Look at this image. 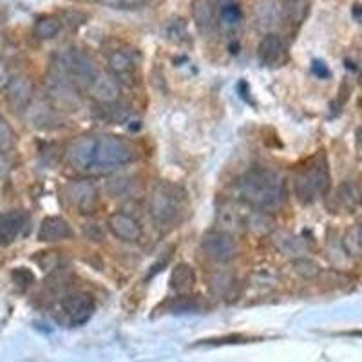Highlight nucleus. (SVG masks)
I'll use <instances>...</instances> for the list:
<instances>
[{
	"label": "nucleus",
	"mask_w": 362,
	"mask_h": 362,
	"mask_svg": "<svg viewBox=\"0 0 362 362\" xmlns=\"http://www.w3.org/2000/svg\"><path fill=\"white\" fill-rule=\"evenodd\" d=\"M239 198L255 210H276L283 205L286 190L279 173L270 169H252L238 181Z\"/></svg>",
	"instance_id": "obj_1"
},
{
	"label": "nucleus",
	"mask_w": 362,
	"mask_h": 362,
	"mask_svg": "<svg viewBox=\"0 0 362 362\" xmlns=\"http://www.w3.org/2000/svg\"><path fill=\"white\" fill-rule=\"evenodd\" d=\"M148 212L160 230H170L185 214V192L169 181H158L151 190Z\"/></svg>",
	"instance_id": "obj_2"
},
{
	"label": "nucleus",
	"mask_w": 362,
	"mask_h": 362,
	"mask_svg": "<svg viewBox=\"0 0 362 362\" xmlns=\"http://www.w3.org/2000/svg\"><path fill=\"white\" fill-rule=\"evenodd\" d=\"M329 189V170L325 154H315L300 165L293 176V190L300 203H313L322 198Z\"/></svg>",
	"instance_id": "obj_3"
},
{
	"label": "nucleus",
	"mask_w": 362,
	"mask_h": 362,
	"mask_svg": "<svg viewBox=\"0 0 362 362\" xmlns=\"http://www.w3.org/2000/svg\"><path fill=\"white\" fill-rule=\"evenodd\" d=\"M53 71L66 76L74 87H80V89H89L93 80L98 76L95 62L90 60L89 54L78 49H71L60 54L53 66Z\"/></svg>",
	"instance_id": "obj_4"
},
{
	"label": "nucleus",
	"mask_w": 362,
	"mask_h": 362,
	"mask_svg": "<svg viewBox=\"0 0 362 362\" xmlns=\"http://www.w3.org/2000/svg\"><path fill=\"white\" fill-rule=\"evenodd\" d=\"M134 160V151L118 136H102L96 144L95 167L100 170L118 169Z\"/></svg>",
	"instance_id": "obj_5"
},
{
	"label": "nucleus",
	"mask_w": 362,
	"mask_h": 362,
	"mask_svg": "<svg viewBox=\"0 0 362 362\" xmlns=\"http://www.w3.org/2000/svg\"><path fill=\"white\" fill-rule=\"evenodd\" d=\"M203 255L206 259L214 261V263H230L238 257L239 247L238 241L234 239V235L226 234L221 230H212L206 232L202 238V243H199Z\"/></svg>",
	"instance_id": "obj_6"
},
{
	"label": "nucleus",
	"mask_w": 362,
	"mask_h": 362,
	"mask_svg": "<svg viewBox=\"0 0 362 362\" xmlns=\"http://www.w3.org/2000/svg\"><path fill=\"white\" fill-rule=\"evenodd\" d=\"M64 196L69 202L71 206L82 212V214H90L95 212L100 202V194L96 185L89 180H74L69 181L64 189Z\"/></svg>",
	"instance_id": "obj_7"
},
{
	"label": "nucleus",
	"mask_w": 362,
	"mask_h": 362,
	"mask_svg": "<svg viewBox=\"0 0 362 362\" xmlns=\"http://www.w3.org/2000/svg\"><path fill=\"white\" fill-rule=\"evenodd\" d=\"M76 87L62 76L60 73L53 71L49 76V82H47V93H49V98L53 100V105L57 109H74L80 105V98L76 95Z\"/></svg>",
	"instance_id": "obj_8"
},
{
	"label": "nucleus",
	"mask_w": 362,
	"mask_h": 362,
	"mask_svg": "<svg viewBox=\"0 0 362 362\" xmlns=\"http://www.w3.org/2000/svg\"><path fill=\"white\" fill-rule=\"evenodd\" d=\"M288 58V47L286 42L276 33H268L261 38L257 45V60L264 67H279Z\"/></svg>",
	"instance_id": "obj_9"
},
{
	"label": "nucleus",
	"mask_w": 362,
	"mask_h": 362,
	"mask_svg": "<svg viewBox=\"0 0 362 362\" xmlns=\"http://www.w3.org/2000/svg\"><path fill=\"white\" fill-rule=\"evenodd\" d=\"M96 144H98V138H93V136H82L76 141H73L67 148V161H69L71 167L82 170V173L93 169L95 167Z\"/></svg>",
	"instance_id": "obj_10"
},
{
	"label": "nucleus",
	"mask_w": 362,
	"mask_h": 362,
	"mask_svg": "<svg viewBox=\"0 0 362 362\" xmlns=\"http://www.w3.org/2000/svg\"><path fill=\"white\" fill-rule=\"evenodd\" d=\"M6 100L13 112H24L33 103V82L25 76H17L11 78V82L6 87Z\"/></svg>",
	"instance_id": "obj_11"
},
{
	"label": "nucleus",
	"mask_w": 362,
	"mask_h": 362,
	"mask_svg": "<svg viewBox=\"0 0 362 362\" xmlns=\"http://www.w3.org/2000/svg\"><path fill=\"white\" fill-rule=\"evenodd\" d=\"M107 225L112 235H116L125 243H136V241H140L141 234H144L140 223L125 212H115V214L109 216Z\"/></svg>",
	"instance_id": "obj_12"
},
{
	"label": "nucleus",
	"mask_w": 362,
	"mask_h": 362,
	"mask_svg": "<svg viewBox=\"0 0 362 362\" xmlns=\"http://www.w3.org/2000/svg\"><path fill=\"white\" fill-rule=\"evenodd\" d=\"M62 308L69 315L73 325H80V322L87 321L90 317V313L95 310V300H93L89 293L76 292L64 299Z\"/></svg>",
	"instance_id": "obj_13"
},
{
	"label": "nucleus",
	"mask_w": 362,
	"mask_h": 362,
	"mask_svg": "<svg viewBox=\"0 0 362 362\" xmlns=\"http://www.w3.org/2000/svg\"><path fill=\"white\" fill-rule=\"evenodd\" d=\"M28 216L22 210H9L0 214V247L11 245L17 241L18 235L24 230Z\"/></svg>",
	"instance_id": "obj_14"
},
{
	"label": "nucleus",
	"mask_w": 362,
	"mask_h": 362,
	"mask_svg": "<svg viewBox=\"0 0 362 362\" xmlns=\"http://www.w3.org/2000/svg\"><path fill=\"white\" fill-rule=\"evenodd\" d=\"M245 212L239 210V206L232 203H223L219 205L218 214H216V223H218V230L226 232V234H238L245 230Z\"/></svg>",
	"instance_id": "obj_15"
},
{
	"label": "nucleus",
	"mask_w": 362,
	"mask_h": 362,
	"mask_svg": "<svg viewBox=\"0 0 362 362\" xmlns=\"http://www.w3.org/2000/svg\"><path fill=\"white\" fill-rule=\"evenodd\" d=\"M107 67L116 82H131L136 73V62L129 51H112L107 58Z\"/></svg>",
	"instance_id": "obj_16"
},
{
	"label": "nucleus",
	"mask_w": 362,
	"mask_h": 362,
	"mask_svg": "<svg viewBox=\"0 0 362 362\" xmlns=\"http://www.w3.org/2000/svg\"><path fill=\"white\" fill-rule=\"evenodd\" d=\"M73 235L69 223L60 216H49L42 221L40 228H38V239L44 243H57V241H64Z\"/></svg>",
	"instance_id": "obj_17"
},
{
	"label": "nucleus",
	"mask_w": 362,
	"mask_h": 362,
	"mask_svg": "<svg viewBox=\"0 0 362 362\" xmlns=\"http://www.w3.org/2000/svg\"><path fill=\"white\" fill-rule=\"evenodd\" d=\"M192 18L202 33H210L218 25V9L214 0H192Z\"/></svg>",
	"instance_id": "obj_18"
},
{
	"label": "nucleus",
	"mask_w": 362,
	"mask_h": 362,
	"mask_svg": "<svg viewBox=\"0 0 362 362\" xmlns=\"http://www.w3.org/2000/svg\"><path fill=\"white\" fill-rule=\"evenodd\" d=\"M87 90H89V95L93 96L96 102L103 103V105L118 102L119 98V83L116 82L112 76H109V74H103V76L98 74Z\"/></svg>",
	"instance_id": "obj_19"
},
{
	"label": "nucleus",
	"mask_w": 362,
	"mask_h": 362,
	"mask_svg": "<svg viewBox=\"0 0 362 362\" xmlns=\"http://www.w3.org/2000/svg\"><path fill=\"white\" fill-rule=\"evenodd\" d=\"M281 21L288 25H299L310 13V0H283L281 2Z\"/></svg>",
	"instance_id": "obj_20"
},
{
	"label": "nucleus",
	"mask_w": 362,
	"mask_h": 362,
	"mask_svg": "<svg viewBox=\"0 0 362 362\" xmlns=\"http://www.w3.org/2000/svg\"><path fill=\"white\" fill-rule=\"evenodd\" d=\"M358 189L354 181H344L337 187L334 194V205L332 209L342 210V212H354L358 205Z\"/></svg>",
	"instance_id": "obj_21"
},
{
	"label": "nucleus",
	"mask_w": 362,
	"mask_h": 362,
	"mask_svg": "<svg viewBox=\"0 0 362 362\" xmlns=\"http://www.w3.org/2000/svg\"><path fill=\"white\" fill-rule=\"evenodd\" d=\"M274 226H276V221L264 210H250L245 216V228H248L257 238H264V235L272 234Z\"/></svg>",
	"instance_id": "obj_22"
},
{
	"label": "nucleus",
	"mask_w": 362,
	"mask_h": 362,
	"mask_svg": "<svg viewBox=\"0 0 362 362\" xmlns=\"http://www.w3.org/2000/svg\"><path fill=\"white\" fill-rule=\"evenodd\" d=\"M194 284H196L194 268L187 263L176 264L170 274V288L177 293H187L194 288Z\"/></svg>",
	"instance_id": "obj_23"
},
{
	"label": "nucleus",
	"mask_w": 362,
	"mask_h": 362,
	"mask_svg": "<svg viewBox=\"0 0 362 362\" xmlns=\"http://www.w3.org/2000/svg\"><path fill=\"white\" fill-rule=\"evenodd\" d=\"M62 29V21L58 17H53V15H45V17H40L37 22H35L33 35L38 38V40H51V38L57 37Z\"/></svg>",
	"instance_id": "obj_24"
},
{
	"label": "nucleus",
	"mask_w": 362,
	"mask_h": 362,
	"mask_svg": "<svg viewBox=\"0 0 362 362\" xmlns=\"http://www.w3.org/2000/svg\"><path fill=\"white\" fill-rule=\"evenodd\" d=\"M255 21L263 28H270V25H274V22L281 21V13L272 2H263L255 9Z\"/></svg>",
	"instance_id": "obj_25"
},
{
	"label": "nucleus",
	"mask_w": 362,
	"mask_h": 362,
	"mask_svg": "<svg viewBox=\"0 0 362 362\" xmlns=\"http://www.w3.org/2000/svg\"><path fill=\"white\" fill-rule=\"evenodd\" d=\"M53 109L54 107H42V103H31L28 107V112L33 118V124L37 127H49V124H53Z\"/></svg>",
	"instance_id": "obj_26"
},
{
	"label": "nucleus",
	"mask_w": 362,
	"mask_h": 362,
	"mask_svg": "<svg viewBox=\"0 0 362 362\" xmlns=\"http://www.w3.org/2000/svg\"><path fill=\"white\" fill-rule=\"evenodd\" d=\"M361 226L354 225L350 230L344 234V250L351 255V257H358L361 255Z\"/></svg>",
	"instance_id": "obj_27"
},
{
	"label": "nucleus",
	"mask_w": 362,
	"mask_h": 362,
	"mask_svg": "<svg viewBox=\"0 0 362 362\" xmlns=\"http://www.w3.org/2000/svg\"><path fill=\"white\" fill-rule=\"evenodd\" d=\"M15 141H17V136L13 132L11 125L0 116V153H9L15 147Z\"/></svg>",
	"instance_id": "obj_28"
},
{
	"label": "nucleus",
	"mask_w": 362,
	"mask_h": 362,
	"mask_svg": "<svg viewBox=\"0 0 362 362\" xmlns=\"http://www.w3.org/2000/svg\"><path fill=\"white\" fill-rule=\"evenodd\" d=\"M102 4L112 9H140L147 4V0H102Z\"/></svg>",
	"instance_id": "obj_29"
},
{
	"label": "nucleus",
	"mask_w": 362,
	"mask_h": 362,
	"mask_svg": "<svg viewBox=\"0 0 362 362\" xmlns=\"http://www.w3.org/2000/svg\"><path fill=\"white\" fill-rule=\"evenodd\" d=\"M293 267H296L297 274H300V276H305V277H313L319 274V267H317L313 261L305 259V257H303V259H297Z\"/></svg>",
	"instance_id": "obj_30"
},
{
	"label": "nucleus",
	"mask_w": 362,
	"mask_h": 362,
	"mask_svg": "<svg viewBox=\"0 0 362 362\" xmlns=\"http://www.w3.org/2000/svg\"><path fill=\"white\" fill-rule=\"evenodd\" d=\"M129 189H131V181H127L125 177H118V180H112L109 183V192L115 198H122L124 194H127Z\"/></svg>",
	"instance_id": "obj_31"
},
{
	"label": "nucleus",
	"mask_w": 362,
	"mask_h": 362,
	"mask_svg": "<svg viewBox=\"0 0 362 362\" xmlns=\"http://www.w3.org/2000/svg\"><path fill=\"white\" fill-rule=\"evenodd\" d=\"M209 283L212 288H216V292H223V290L230 288V283H234V279L230 277V274H214V277Z\"/></svg>",
	"instance_id": "obj_32"
},
{
	"label": "nucleus",
	"mask_w": 362,
	"mask_h": 362,
	"mask_svg": "<svg viewBox=\"0 0 362 362\" xmlns=\"http://www.w3.org/2000/svg\"><path fill=\"white\" fill-rule=\"evenodd\" d=\"M13 281L18 286H29V284L33 283V274L28 268H17V270L13 272Z\"/></svg>",
	"instance_id": "obj_33"
},
{
	"label": "nucleus",
	"mask_w": 362,
	"mask_h": 362,
	"mask_svg": "<svg viewBox=\"0 0 362 362\" xmlns=\"http://www.w3.org/2000/svg\"><path fill=\"white\" fill-rule=\"evenodd\" d=\"M279 247L286 255L297 254V247H300V241L297 238H293V235H286L279 243Z\"/></svg>",
	"instance_id": "obj_34"
},
{
	"label": "nucleus",
	"mask_w": 362,
	"mask_h": 362,
	"mask_svg": "<svg viewBox=\"0 0 362 362\" xmlns=\"http://www.w3.org/2000/svg\"><path fill=\"white\" fill-rule=\"evenodd\" d=\"M9 82H11V73L4 62H0V90H4Z\"/></svg>",
	"instance_id": "obj_35"
},
{
	"label": "nucleus",
	"mask_w": 362,
	"mask_h": 362,
	"mask_svg": "<svg viewBox=\"0 0 362 362\" xmlns=\"http://www.w3.org/2000/svg\"><path fill=\"white\" fill-rule=\"evenodd\" d=\"M9 169H11V165H9V160H8V158H6V154L0 153V180H4V177L8 176Z\"/></svg>",
	"instance_id": "obj_36"
},
{
	"label": "nucleus",
	"mask_w": 362,
	"mask_h": 362,
	"mask_svg": "<svg viewBox=\"0 0 362 362\" xmlns=\"http://www.w3.org/2000/svg\"><path fill=\"white\" fill-rule=\"evenodd\" d=\"M313 73L319 74V76H328V69L322 62H313Z\"/></svg>",
	"instance_id": "obj_37"
}]
</instances>
